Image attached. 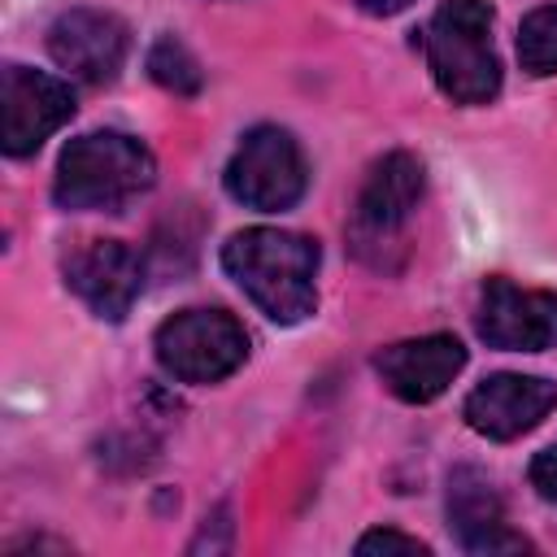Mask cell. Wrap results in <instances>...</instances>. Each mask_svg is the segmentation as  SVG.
I'll return each mask as SVG.
<instances>
[{
  "mask_svg": "<svg viewBox=\"0 0 557 557\" xmlns=\"http://www.w3.org/2000/svg\"><path fill=\"white\" fill-rule=\"evenodd\" d=\"M466 348L457 335H418V339H396L374 352V370L383 387L405 400V405H426L448 392V383L461 374Z\"/></svg>",
  "mask_w": 557,
  "mask_h": 557,
  "instance_id": "12",
  "label": "cell"
},
{
  "mask_svg": "<svg viewBox=\"0 0 557 557\" xmlns=\"http://www.w3.org/2000/svg\"><path fill=\"white\" fill-rule=\"evenodd\" d=\"M448 527L457 531V544L466 553H527L531 548L518 531H509L500 492L474 466H457L448 474Z\"/></svg>",
  "mask_w": 557,
  "mask_h": 557,
  "instance_id": "13",
  "label": "cell"
},
{
  "mask_svg": "<svg viewBox=\"0 0 557 557\" xmlns=\"http://www.w3.org/2000/svg\"><path fill=\"white\" fill-rule=\"evenodd\" d=\"M222 265L239 292L278 326H296L318 305V244L278 226H248L222 244Z\"/></svg>",
  "mask_w": 557,
  "mask_h": 557,
  "instance_id": "1",
  "label": "cell"
},
{
  "mask_svg": "<svg viewBox=\"0 0 557 557\" xmlns=\"http://www.w3.org/2000/svg\"><path fill=\"white\" fill-rule=\"evenodd\" d=\"M479 339L505 352H544L557 344V296L540 287H518L509 278H487L474 313Z\"/></svg>",
  "mask_w": 557,
  "mask_h": 557,
  "instance_id": "8",
  "label": "cell"
},
{
  "mask_svg": "<svg viewBox=\"0 0 557 557\" xmlns=\"http://www.w3.org/2000/svg\"><path fill=\"white\" fill-rule=\"evenodd\" d=\"M557 409V383L540 374H492L483 379L466 405L461 418L483 440H518L531 426H540Z\"/></svg>",
  "mask_w": 557,
  "mask_h": 557,
  "instance_id": "11",
  "label": "cell"
},
{
  "mask_svg": "<svg viewBox=\"0 0 557 557\" xmlns=\"http://www.w3.org/2000/svg\"><path fill=\"white\" fill-rule=\"evenodd\" d=\"M418 200H422V161L413 152H387L383 161H374L348 218L352 252L374 270H392L396 261L387 252L400 248V235Z\"/></svg>",
  "mask_w": 557,
  "mask_h": 557,
  "instance_id": "4",
  "label": "cell"
},
{
  "mask_svg": "<svg viewBox=\"0 0 557 557\" xmlns=\"http://www.w3.org/2000/svg\"><path fill=\"white\" fill-rule=\"evenodd\" d=\"M48 52L61 70H70L83 83H109L117 78L126 52H131V30L117 13L109 9H65L48 26Z\"/></svg>",
  "mask_w": 557,
  "mask_h": 557,
  "instance_id": "10",
  "label": "cell"
},
{
  "mask_svg": "<svg viewBox=\"0 0 557 557\" xmlns=\"http://www.w3.org/2000/svg\"><path fill=\"white\" fill-rule=\"evenodd\" d=\"M157 178L152 152L126 131H87L65 144L52 178L61 209H122Z\"/></svg>",
  "mask_w": 557,
  "mask_h": 557,
  "instance_id": "2",
  "label": "cell"
},
{
  "mask_svg": "<svg viewBox=\"0 0 557 557\" xmlns=\"http://www.w3.org/2000/svg\"><path fill=\"white\" fill-rule=\"evenodd\" d=\"M531 487L544 500L557 505V444H548L544 453H535V461H531Z\"/></svg>",
  "mask_w": 557,
  "mask_h": 557,
  "instance_id": "17",
  "label": "cell"
},
{
  "mask_svg": "<svg viewBox=\"0 0 557 557\" xmlns=\"http://www.w3.org/2000/svg\"><path fill=\"white\" fill-rule=\"evenodd\" d=\"M148 74H152L165 91H174V96H196L200 83H205L200 61H196V57L187 52V44L174 39V35H161V39L152 44V52H148Z\"/></svg>",
  "mask_w": 557,
  "mask_h": 557,
  "instance_id": "14",
  "label": "cell"
},
{
  "mask_svg": "<svg viewBox=\"0 0 557 557\" xmlns=\"http://www.w3.org/2000/svg\"><path fill=\"white\" fill-rule=\"evenodd\" d=\"M157 361L178 383H218L248 357V331L226 309H183L157 326Z\"/></svg>",
  "mask_w": 557,
  "mask_h": 557,
  "instance_id": "5",
  "label": "cell"
},
{
  "mask_svg": "<svg viewBox=\"0 0 557 557\" xmlns=\"http://www.w3.org/2000/svg\"><path fill=\"white\" fill-rule=\"evenodd\" d=\"M305 152L283 126H252L226 161V191L261 213L292 209L305 196Z\"/></svg>",
  "mask_w": 557,
  "mask_h": 557,
  "instance_id": "6",
  "label": "cell"
},
{
  "mask_svg": "<svg viewBox=\"0 0 557 557\" xmlns=\"http://www.w3.org/2000/svg\"><path fill=\"white\" fill-rule=\"evenodd\" d=\"M409 4H413V0H357V9L370 13V17H392V13L409 9Z\"/></svg>",
  "mask_w": 557,
  "mask_h": 557,
  "instance_id": "18",
  "label": "cell"
},
{
  "mask_svg": "<svg viewBox=\"0 0 557 557\" xmlns=\"http://www.w3.org/2000/svg\"><path fill=\"white\" fill-rule=\"evenodd\" d=\"M426 65L453 104H487L500 91L492 48V9L483 0H444L426 26Z\"/></svg>",
  "mask_w": 557,
  "mask_h": 557,
  "instance_id": "3",
  "label": "cell"
},
{
  "mask_svg": "<svg viewBox=\"0 0 557 557\" xmlns=\"http://www.w3.org/2000/svg\"><path fill=\"white\" fill-rule=\"evenodd\" d=\"M0 109H4V152L30 157L52 131H61L74 117V91L39 70L4 65L0 74Z\"/></svg>",
  "mask_w": 557,
  "mask_h": 557,
  "instance_id": "9",
  "label": "cell"
},
{
  "mask_svg": "<svg viewBox=\"0 0 557 557\" xmlns=\"http://www.w3.org/2000/svg\"><path fill=\"white\" fill-rule=\"evenodd\" d=\"M518 61L527 74H557V9H535L522 17Z\"/></svg>",
  "mask_w": 557,
  "mask_h": 557,
  "instance_id": "15",
  "label": "cell"
},
{
  "mask_svg": "<svg viewBox=\"0 0 557 557\" xmlns=\"http://www.w3.org/2000/svg\"><path fill=\"white\" fill-rule=\"evenodd\" d=\"M65 287L104 322H122L144 287V261L122 239H83L61 261Z\"/></svg>",
  "mask_w": 557,
  "mask_h": 557,
  "instance_id": "7",
  "label": "cell"
},
{
  "mask_svg": "<svg viewBox=\"0 0 557 557\" xmlns=\"http://www.w3.org/2000/svg\"><path fill=\"white\" fill-rule=\"evenodd\" d=\"M357 553H426V544L413 540V535H400L392 527H379V531L357 540Z\"/></svg>",
  "mask_w": 557,
  "mask_h": 557,
  "instance_id": "16",
  "label": "cell"
}]
</instances>
